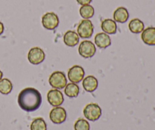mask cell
<instances>
[{"label":"cell","mask_w":155,"mask_h":130,"mask_svg":"<svg viewBox=\"0 0 155 130\" xmlns=\"http://www.w3.org/2000/svg\"><path fill=\"white\" fill-rule=\"evenodd\" d=\"M47 100L53 107H59L64 103V95L59 90H50L47 94Z\"/></svg>","instance_id":"30bf717a"},{"label":"cell","mask_w":155,"mask_h":130,"mask_svg":"<svg viewBox=\"0 0 155 130\" xmlns=\"http://www.w3.org/2000/svg\"><path fill=\"white\" fill-rule=\"evenodd\" d=\"M80 37L77 32L74 30H68L64 35V42L65 45L68 47H75L77 44H78Z\"/></svg>","instance_id":"4fadbf2b"},{"label":"cell","mask_w":155,"mask_h":130,"mask_svg":"<svg viewBox=\"0 0 155 130\" xmlns=\"http://www.w3.org/2000/svg\"><path fill=\"white\" fill-rule=\"evenodd\" d=\"M49 118L51 121L54 124H61L66 120L67 113L64 108L55 107L53 108L49 114Z\"/></svg>","instance_id":"52a82bcc"},{"label":"cell","mask_w":155,"mask_h":130,"mask_svg":"<svg viewBox=\"0 0 155 130\" xmlns=\"http://www.w3.org/2000/svg\"><path fill=\"white\" fill-rule=\"evenodd\" d=\"M101 27L104 33L107 34H114L117 32V24L112 19H104L101 21Z\"/></svg>","instance_id":"2e32d148"},{"label":"cell","mask_w":155,"mask_h":130,"mask_svg":"<svg viewBox=\"0 0 155 130\" xmlns=\"http://www.w3.org/2000/svg\"><path fill=\"white\" fill-rule=\"evenodd\" d=\"M142 41L148 46H155V27H148L144 29L141 35Z\"/></svg>","instance_id":"8fae6325"},{"label":"cell","mask_w":155,"mask_h":130,"mask_svg":"<svg viewBox=\"0 0 155 130\" xmlns=\"http://www.w3.org/2000/svg\"><path fill=\"white\" fill-rule=\"evenodd\" d=\"M129 29L133 33H142L145 29V24L139 18H134L129 23Z\"/></svg>","instance_id":"e0dca14e"},{"label":"cell","mask_w":155,"mask_h":130,"mask_svg":"<svg viewBox=\"0 0 155 130\" xmlns=\"http://www.w3.org/2000/svg\"><path fill=\"white\" fill-rule=\"evenodd\" d=\"M94 32V26L89 19L82 20L77 27V33L83 39L90 38Z\"/></svg>","instance_id":"3957f363"},{"label":"cell","mask_w":155,"mask_h":130,"mask_svg":"<svg viewBox=\"0 0 155 130\" xmlns=\"http://www.w3.org/2000/svg\"><path fill=\"white\" fill-rule=\"evenodd\" d=\"M31 130H47V125L45 120L41 117H38L33 120L30 125Z\"/></svg>","instance_id":"44dd1931"},{"label":"cell","mask_w":155,"mask_h":130,"mask_svg":"<svg viewBox=\"0 0 155 130\" xmlns=\"http://www.w3.org/2000/svg\"><path fill=\"white\" fill-rule=\"evenodd\" d=\"M42 24L47 30H54L58 26L59 18L54 12H47L42 16Z\"/></svg>","instance_id":"5b68a950"},{"label":"cell","mask_w":155,"mask_h":130,"mask_svg":"<svg viewBox=\"0 0 155 130\" xmlns=\"http://www.w3.org/2000/svg\"><path fill=\"white\" fill-rule=\"evenodd\" d=\"M79 53L83 58H91L94 56L96 52L95 44L89 40H83L79 47Z\"/></svg>","instance_id":"8992f818"},{"label":"cell","mask_w":155,"mask_h":130,"mask_svg":"<svg viewBox=\"0 0 155 130\" xmlns=\"http://www.w3.org/2000/svg\"><path fill=\"white\" fill-rule=\"evenodd\" d=\"M98 80L93 76H88L83 81V87L87 92H93L98 88Z\"/></svg>","instance_id":"5bb4252c"},{"label":"cell","mask_w":155,"mask_h":130,"mask_svg":"<svg viewBox=\"0 0 155 130\" xmlns=\"http://www.w3.org/2000/svg\"><path fill=\"white\" fill-rule=\"evenodd\" d=\"M3 32H4V24L0 21V35L2 34Z\"/></svg>","instance_id":"cb8c5ba5"},{"label":"cell","mask_w":155,"mask_h":130,"mask_svg":"<svg viewBox=\"0 0 155 130\" xmlns=\"http://www.w3.org/2000/svg\"><path fill=\"white\" fill-rule=\"evenodd\" d=\"M92 0H77V3L81 5H89Z\"/></svg>","instance_id":"603a6c76"},{"label":"cell","mask_w":155,"mask_h":130,"mask_svg":"<svg viewBox=\"0 0 155 130\" xmlns=\"http://www.w3.org/2000/svg\"><path fill=\"white\" fill-rule=\"evenodd\" d=\"M83 115L89 121H96L101 117V109L97 104H89L83 109Z\"/></svg>","instance_id":"7a4b0ae2"},{"label":"cell","mask_w":155,"mask_h":130,"mask_svg":"<svg viewBox=\"0 0 155 130\" xmlns=\"http://www.w3.org/2000/svg\"><path fill=\"white\" fill-rule=\"evenodd\" d=\"M80 14L84 19H89L92 18L95 14V9L90 5H82L80 9Z\"/></svg>","instance_id":"d6986e66"},{"label":"cell","mask_w":155,"mask_h":130,"mask_svg":"<svg viewBox=\"0 0 155 130\" xmlns=\"http://www.w3.org/2000/svg\"><path fill=\"white\" fill-rule=\"evenodd\" d=\"M68 79L73 83H79L83 79L85 72L83 67L80 65H74L68 70Z\"/></svg>","instance_id":"9c48e42d"},{"label":"cell","mask_w":155,"mask_h":130,"mask_svg":"<svg viewBox=\"0 0 155 130\" xmlns=\"http://www.w3.org/2000/svg\"><path fill=\"white\" fill-rule=\"evenodd\" d=\"M95 43L99 48L105 49L110 45L111 40L107 33H98L95 37Z\"/></svg>","instance_id":"7c38bea8"},{"label":"cell","mask_w":155,"mask_h":130,"mask_svg":"<svg viewBox=\"0 0 155 130\" xmlns=\"http://www.w3.org/2000/svg\"><path fill=\"white\" fill-rule=\"evenodd\" d=\"M2 76H3V73H2V72L1 70H0V80H1V79H2Z\"/></svg>","instance_id":"d4e9b609"},{"label":"cell","mask_w":155,"mask_h":130,"mask_svg":"<svg viewBox=\"0 0 155 130\" xmlns=\"http://www.w3.org/2000/svg\"><path fill=\"white\" fill-rule=\"evenodd\" d=\"M64 93L68 97H77L80 93V88L75 83H70L65 86Z\"/></svg>","instance_id":"ac0fdd59"},{"label":"cell","mask_w":155,"mask_h":130,"mask_svg":"<svg viewBox=\"0 0 155 130\" xmlns=\"http://www.w3.org/2000/svg\"><path fill=\"white\" fill-rule=\"evenodd\" d=\"M48 82L50 85L55 89H63L67 85L66 76L62 72H54L50 76Z\"/></svg>","instance_id":"277c9868"},{"label":"cell","mask_w":155,"mask_h":130,"mask_svg":"<svg viewBox=\"0 0 155 130\" xmlns=\"http://www.w3.org/2000/svg\"><path fill=\"white\" fill-rule=\"evenodd\" d=\"M28 60L33 65H38L44 61L45 58V53L39 47H33L28 53Z\"/></svg>","instance_id":"ba28073f"},{"label":"cell","mask_w":155,"mask_h":130,"mask_svg":"<svg viewBox=\"0 0 155 130\" xmlns=\"http://www.w3.org/2000/svg\"><path fill=\"white\" fill-rule=\"evenodd\" d=\"M20 107L27 112H33L39 108L42 104V95L38 90L27 88L20 92L18 97Z\"/></svg>","instance_id":"6da1fadb"},{"label":"cell","mask_w":155,"mask_h":130,"mask_svg":"<svg viewBox=\"0 0 155 130\" xmlns=\"http://www.w3.org/2000/svg\"><path fill=\"white\" fill-rule=\"evenodd\" d=\"M74 129L90 130V126H89V123L87 120L80 118L75 122V124H74Z\"/></svg>","instance_id":"7402d4cb"},{"label":"cell","mask_w":155,"mask_h":130,"mask_svg":"<svg viewBox=\"0 0 155 130\" xmlns=\"http://www.w3.org/2000/svg\"><path fill=\"white\" fill-rule=\"evenodd\" d=\"M129 12L127 9L124 7H119L114 11L113 14L114 21L115 22L125 23L129 18Z\"/></svg>","instance_id":"9a60e30c"},{"label":"cell","mask_w":155,"mask_h":130,"mask_svg":"<svg viewBox=\"0 0 155 130\" xmlns=\"http://www.w3.org/2000/svg\"><path fill=\"white\" fill-rule=\"evenodd\" d=\"M12 83L8 79H2L0 80V93L2 94H8L12 91Z\"/></svg>","instance_id":"ffe728a7"}]
</instances>
